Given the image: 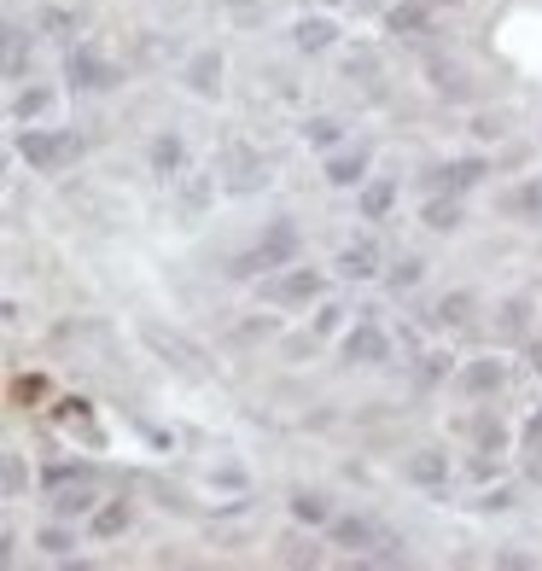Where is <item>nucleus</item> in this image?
<instances>
[{
	"label": "nucleus",
	"instance_id": "19",
	"mask_svg": "<svg viewBox=\"0 0 542 571\" xmlns=\"http://www.w3.org/2000/svg\"><path fill=\"white\" fill-rule=\"evenodd\" d=\"M467 315H473V292H449V298L432 303V321L438 327H467Z\"/></svg>",
	"mask_w": 542,
	"mask_h": 571
},
{
	"label": "nucleus",
	"instance_id": "32",
	"mask_svg": "<svg viewBox=\"0 0 542 571\" xmlns=\"http://www.w3.org/2000/svg\"><path fill=\"white\" fill-rule=\"evenodd\" d=\"M478 507H490V513H502V507H513V496H508V490H490V496H484V502H478Z\"/></svg>",
	"mask_w": 542,
	"mask_h": 571
},
{
	"label": "nucleus",
	"instance_id": "34",
	"mask_svg": "<svg viewBox=\"0 0 542 571\" xmlns=\"http://www.w3.org/2000/svg\"><path fill=\"white\" fill-rule=\"evenodd\" d=\"M531 368H537V373H542V344H537V350H531Z\"/></svg>",
	"mask_w": 542,
	"mask_h": 571
},
{
	"label": "nucleus",
	"instance_id": "33",
	"mask_svg": "<svg viewBox=\"0 0 542 571\" xmlns=\"http://www.w3.org/2000/svg\"><path fill=\"white\" fill-rule=\"evenodd\" d=\"M531 449H542V414L525 426V455H531Z\"/></svg>",
	"mask_w": 542,
	"mask_h": 571
},
{
	"label": "nucleus",
	"instance_id": "7",
	"mask_svg": "<svg viewBox=\"0 0 542 571\" xmlns=\"http://www.w3.org/2000/svg\"><path fill=\"white\" fill-rule=\"evenodd\" d=\"M181 82H187L199 100H216V94H222V53H216V47L193 53V59H187V70H181Z\"/></svg>",
	"mask_w": 542,
	"mask_h": 571
},
{
	"label": "nucleus",
	"instance_id": "5",
	"mask_svg": "<svg viewBox=\"0 0 542 571\" xmlns=\"http://www.w3.org/2000/svg\"><path fill=\"white\" fill-rule=\"evenodd\" d=\"M222 175H228V187H234V193H257V187L269 181V164H263L251 146H239V140H234V146L222 152Z\"/></svg>",
	"mask_w": 542,
	"mask_h": 571
},
{
	"label": "nucleus",
	"instance_id": "26",
	"mask_svg": "<svg viewBox=\"0 0 542 571\" xmlns=\"http://www.w3.org/2000/svg\"><path fill=\"white\" fill-rule=\"evenodd\" d=\"M304 140H309V146H339V117H309Z\"/></svg>",
	"mask_w": 542,
	"mask_h": 571
},
{
	"label": "nucleus",
	"instance_id": "25",
	"mask_svg": "<svg viewBox=\"0 0 542 571\" xmlns=\"http://www.w3.org/2000/svg\"><path fill=\"white\" fill-rule=\"evenodd\" d=\"M123 525H129V507H123V502H111V507L94 513V537H117Z\"/></svg>",
	"mask_w": 542,
	"mask_h": 571
},
{
	"label": "nucleus",
	"instance_id": "27",
	"mask_svg": "<svg viewBox=\"0 0 542 571\" xmlns=\"http://www.w3.org/2000/svg\"><path fill=\"white\" fill-rule=\"evenodd\" d=\"M420 274H426V263H420V257H403L385 280H391V292H408V286H420Z\"/></svg>",
	"mask_w": 542,
	"mask_h": 571
},
{
	"label": "nucleus",
	"instance_id": "24",
	"mask_svg": "<svg viewBox=\"0 0 542 571\" xmlns=\"http://www.w3.org/2000/svg\"><path fill=\"white\" fill-rule=\"evenodd\" d=\"M24 41H30V35L18 30V24H6V76H12V82L24 76Z\"/></svg>",
	"mask_w": 542,
	"mask_h": 571
},
{
	"label": "nucleus",
	"instance_id": "1",
	"mask_svg": "<svg viewBox=\"0 0 542 571\" xmlns=\"http://www.w3.org/2000/svg\"><path fill=\"white\" fill-rule=\"evenodd\" d=\"M76 152H82V140L65 135V129H24V135H18V158H24L35 175H59V169H70Z\"/></svg>",
	"mask_w": 542,
	"mask_h": 571
},
{
	"label": "nucleus",
	"instance_id": "18",
	"mask_svg": "<svg viewBox=\"0 0 542 571\" xmlns=\"http://www.w3.org/2000/svg\"><path fill=\"white\" fill-rule=\"evenodd\" d=\"M449 193H467V187H478L484 181V158H461V164H449V169H432Z\"/></svg>",
	"mask_w": 542,
	"mask_h": 571
},
{
	"label": "nucleus",
	"instance_id": "12",
	"mask_svg": "<svg viewBox=\"0 0 542 571\" xmlns=\"http://www.w3.org/2000/svg\"><path fill=\"white\" fill-rule=\"evenodd\" d=\"M146 164H152V175H158V181H175V175H181V164H187V146H181V135H170V129H164V135L152 140Z\"/></svg>",
	"mask_w": 542,
	"mask_h": 571
},
{
	"label": "nucleus",
	"instance_id": "31",
	"mask_svg": "<svg viewBox=\"0 0 542 571\" xmlns=\"http://www.w3.org/2000/svg\"><path fill=\"white\" fill-rule=\"evenodd\" d=\"M420 362H426V368H420V379L432 385V379H443V362H449V356H420Z\"/></svg>",
	"mask_w": 542,
	"mask_h": 571
},
{
	"label": "nucleus",
	"instance_id": "35",
	"mask_svg": "<svg viewBox=\"0 0 542 571\" xmlns=\"http://www.w3.org/2000/svg\"><path fill=\"white\" fill-rule=\"evenodd\" d=\"M432 6H461V0H432Z\"/></svg>",
	"mask_w": 542,
	"mask_h": 571
},
{
	"label": "nucleus",
	"instance_id": "4",
	"mask_svg": "<svg viewBox=\"0 0 542 571\" xmlns=\"http://www.w3.org/2000/svg\"><path fill=\"white\" fill-rule=\"evenodd\" d=\"M216 199V169H181L175 175V210L187 216V222H199L204 210Z\"/></svg>",
	"mask_w": 542,
	"mask_h": 571
},
{
	"label": "nucleus",
	"instance_id": "6",
	"mask_svg": "<svg viewBox=\"0 0 542 571\" xmlns=\"http://www.w3.org/2000/svg\"><path fill=\"white\" fill-rule=\"evenodd\" d=\"M344 362H362V368H379V362H391V338L379 333L373 321H356V327L344 333Z\"/></svg>",
	"mask_w": 542,
	"mask_h": 571
},
{
	"label": "nucleus",
	"instance_id": "15",
	"mask_svg": "<svg viewBox=\"0 0 542 571\" xmlns=\"http://www.w3.org/2000/svg\"><path fill=\"white\" fill-rule=\"evenodd\" d=\"M385 24H391V35H426V24H432V0H403V6H391Z\"/></svg>",
	"mask_w": 542,
	"mask_h": 571
},
{
	"label": "nucleus",
	"instance_id": "14",
	"mask_svg": "<svg viewBox=\"0 0 542 571\" xmlns=\"http://www.w3.org/2000/svg\"><path fill=\"white\" fill-rule=\"evenodd\" d=\"M327 531H333V548H350V554H362V560H368V548L379 542V531H373L368 519H333Z\"/></svg>",
	"mask_w": 542,
	"mask_h": 571
},
{
	"label": "nucleus",
	"instance_id": "37",
	"mask_svg": "<svg viewBox=\"0 0 542 571\" xmlns=\"http://www.w3.org/2000/svg\"><path fill=\"white\" fill-rule=\"evenodd\" d=\"M327 6H339V0H327Z\"/></svg>",
	"mask_w": 542,
	"mask_h": 571
},
{
	"label": "nucleus",
	"instance_id": "11",
	"mask_svg": "<svg viewBox=\"0 0 542 571\" xmlns=\"http://www.w3.org/2000/svg\"><path fill=\"white\" fill-rule=\"evenodd\" d=\"M327 181L333 187H362L368 181V146H344L327 158Z\"/></svg>",
	"mask_w": 542,
	"mask_h": 571
},
{
	"label": "nucleus",
	"instance_id": "16",
	"mask_svg": "<svg viewBox=\"0 0 542 571\" xmlns=\"http://www.w3.org/2000/svg\"><path fill=\"white\" fill-rule=\"evenodd\" d=\"M391 204H397V181H385V175L362 181V222H385Z\"/></svg>",
	"mask_w": 542,
	"mask_h": 571
},
{
	"label": "nucleus",
	"instance_id": "36",
	"mask_svg": "<svg viewBox=\"0 0 542 571\" xmlns=\"http://www.w3.org/2000/svg\"><path fill=\"white\" fill-rule=\"evenodd\" d=\"M356 6H385V0H356Z\"/></svg>",
	"mask_w": 542,
	"mask_h": 571
},
{
	"label": "nucleus",
	"instance_id": "3",
	"mask_svg": "<svg viewBox=\"0 0 542 571\" xmlns=\"http://www.w3.org/2000/svg\"><path fill=\"white\" fill-rule=\"evenodd\" d=\"M65 76H70V88H88V94H105V88H117V82H123L117 65L100 59L94 47H70V53H65Z\"/></svg>",
	"mask_w": 542,
	"mask_h": 571
},
{
	"label": "nucleus",
	"instance_id": "10",
	"mask_svg": "<svg viewBox=\"0 0 542 571\" xmlns=\"http://www.w3.org/2000/svg\"><path fill=\"white\" fill-rule=\"evenodd\" d=\"M269 298H274V303H309V298H321V274L292 263V269H286V274L269 286Z\"/></svg>",
	"mask_w": 542,
	"mask_h": 571
},
{
	"label": "nucleus",
	"instance_id": "29",
	"mask_svg": "<svg viewBox=\"0 0 542 571\" xmlns=\"http://www.w3.org/2000/svg\"><path fill=\"white\" fill-rule=\"evenodd\" d=\"M35 542H41V548H47L53 560H65V554H70V531H41Z\"/></svg>",
	"mask_w": 542,
	"mask_h": 571
},
{
	"label": "nucleus",
	"instance_id": "8",
	"mask_svg": "<svg viewBox=\"0 0 542 571\" xmlns=\"http://www.w3.org/2000/svg\"><path fill=\"white\" fill-rule=\"evenodd\" d=\"M403 478L408 484H420V490H438V484H449V455H443V449H414Z\"/></svg>",
	"mask_w": 542,
	"mask_h": 571
},
{
	"label": "nucleus",
	"instance_id": "20",
	"mask_svg": "<svg viewBox=\"0 0 542 571\" xmlns=\"http://www.w3.org/2000/svg\"><path fill=\"white\" fill-rule=\"evenodd\" d=\"M333 24H327V18H304V24H298V30H292V41H298V47H304V53H327V47H333Z\"/></svg>",
	"mask_w": 542,
	"mask_h": 571
},
{
	"label": "nucleus",
	"instance_id": "2",
	"mask_svg": "<svg viewBox=\"0 0 542 571\" xmlns=\"http://www.w3.org/2000/svg\"><path fill=\"white\" fill-rule=\"evenodd\" d=\"M298 245H304V239H298V228H292V222H286V216H280V222H269V228H263V239H257V251H251V257H245V263H239V274H269V269H292V263H298Z\"/></svg>",
	"mask_w": 542,
	"mask_h": 571
},
{
	"label": "nucleus",
	"instance_id": "23",
	"mask_svg": "<svg viewBox=\"0 0 542 571\" xmlns=\"http://www.w3.org/2000/svg\"><path fill=\"white\" fill-rule=\"evenodd\" d=\"M53 507H59V513H88V507H94V490H88V478H82V484H76V490H59V496H53Z\"/></svg>",
	"mask_w": 542,
	"mask_h": 571
},
{
	"label": "nucleus",
	"instance_id": "30",
	"mask_svg": "<svg viewBox=\"0 0 542 571\" xmlns=\"http://www.w3.org/2000/svg\"><path fill=\"white\" fill-rule=\"evenodd\" d=\"M280 560H286V566H304V560L315 566L321 554H315V542H309V548H304V542H286V554H280Z\"/></svg>",
	"mask_w": 542,
	"mask_h": 571
},
{
	"label": "nucleus",
	"instance_id": "28",
	"mask_svg": "<svg viewBox=\"0 0 542 571\" xmlns=\"http://www.w3.org/2000/svg\"><path fill=\"white\" fill-rule=\"evenodd\" d=\"M478 443H484V455H490V449H502V443H508L502 420H478Z\"/></svg>",
	"mask_w": 542,
	"mask_h": 571
},
{
	"label": "nucleus",
	"instance_id": "22",
	"mask_svg": "<svg viewBox=\"0 0 542 571\" xmlns=\"http://www.w3.org/2000/svg\"><path fill=\"white\" fill-rule=\"evenodd\" d=\"M47 105H53V94H47V88H24V94L12 100V117H18V123H30V117H41Z\"/></svg>",
	"mask_w": 542,
	"mask_h": 571
},
{
	"label": "nucleus",
	"instance_id": "21",
	"mask_svg": "<svg viewBox=\"0 0 542 571\" xmlns=\"http://www.w3.org/2000/svg\"><path fill=\"white\" fill-rule=\"evenodd\" d=\"M426 228L455 234V228H461V204H455V199H432V204H426Z\"/></svg>",
	"mask_w": 542,
	"mask_h": 571
},
{
	"label": "nucleus",
	"instance_id": "13",
	"mask_svg": "<svg viewBox=\"0 0 542 571\" xmlns=\"http://www.w3.org/2000/svg\"><path fill=\"white\" fill-rule=\"evenodd\" d=\"M502 379H508V368H502L496 356H484V362H467V368H461V391H467V397H490V391H502Z\"/></svg>",
	"mask_w": 542,
	"mask_h": 571
},
{
	"label": "nucleus",
	"instance_id": "9",
	"mask_svg": "<svg viewBox=\"0 0 542 571\" xmlns=\"http://www.w3.org/2000/svg\"><path fill=\"white\" fill-rule=\"evenodd\" d=\"M379 263H385L379 239H356V245H344V251H339V274H344V280H373Z\"/></svg>",
	"mask_w": 542,
	"mask_h": 571
},
{
	"label": "nucleus",
	"instance_id": "17",
	"mask_svg": "<svg viewBox=\"0 0 542 571\" xmlns=\"http://www.w3.org/2000/svg\"><path fill=\"white\" fill-rule=\"evenodd\" d=\"M292 519H298V525H333V502H327L321 490H298V496H292Z\"/></svg>",
	"mask_w": 542,
	"mask_h": 571
}]
</instances>
